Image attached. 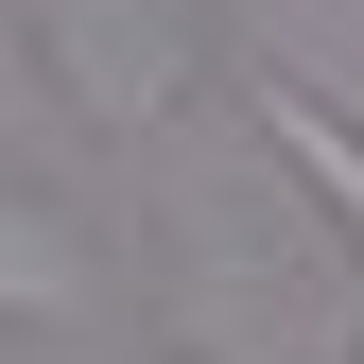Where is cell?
Returning <instances> with one entry per match:
<instances>
[{
    "instance_id": "6da1fadb",
    "label": "cell",
    "mask_w": 364,
    "mask_h": 364,
    "mask_svg": "<svg viewBox=\"0 0 364 364\" xmlns=\"http://www.w3.org/2000/svg\"><path fill=\"white\" fill-rule=\"evenodd\" d=\"M18 18H35V53L105 122H156L173 87H191V18H173V0H18Z\"/></svg>"
},
{
    "instance_id": "7a4b0ae2",
    "label": "cell",
    "mask_w": 364,
    "mask_h": 364,
    "mask_svg": "<svg viewBox=\"0 0 364 364\" xmlns=\"http://www.w3.org/2000/svg\"><path fill=\"white\" fill-rule=\"evenodd\" d=\"M260 139H278V156L312 173V208H330L347 243H364V122H330V105H312L295 70H260Z\"/></svg>"
}]
</instances>
